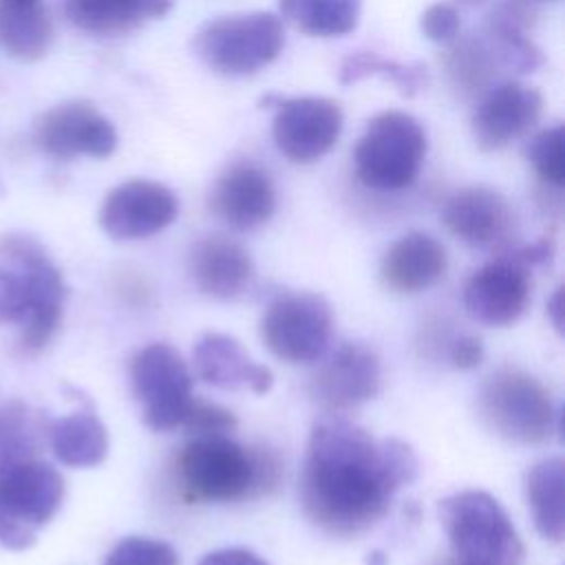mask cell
Returning a JSON list of instances; mask_svg holds the SVG:
<instances>
[{"mask_svg":"<svg viewBox=\"0 0 565 565\" xmlns=\"http://www.w3.org/2000/svg\"><path fill=\"white\" fill-rule=\"evenodd\" d=\"M417 466L406 441L375 439L340 415H324L311 426L298 479L302 512L329 534H362L388 512L395 492L417 477Z\"/></svg>","mask_w":565,"mask_h":565,"instance_id":"1","label":"cell"},{"mask_svg":"<svg viewBox=\"0 0 565 565\" xmlns=\"http://www.w3.org/2000/svg\"><path fill=\"white\" fill-rule=\"evenodd\" d=\"M66 282L46 249L26 234L0 238V324L20 327L24 351L44 349L55 335Z\"/></svg>","mask_w":565,"mask_h":565,"instance_id":"2","label":"cell"},{"mask_svg":"<svg viewBox=\"0 0 565 565\" xmlns=\"http://www.w3.org/2000/svg\"><path fill=\"white\" fill-rule=\"evenodd\" d=\"M185 492L196 501H238L258 497L278 483L271 452L249 450L227 435L192 437L177 457Z\"/></svg>","mask_w":565,"mask_h":565,"instance_id":"3","label":"cell"},{"mask_svg":"<svg viewBox=\"0 0 565 565\" xmlns=\"http://www.w3.org/2000/svg\"><path fill=\"white\" fill-rule=\"evenodd\" d=\"M439 521L455 558L477 565H521L523 543L503 505L483 490H461L439 501Z\"/></svg>","mask_w":565,"mask_h":565,"instance_id":"4","label":"cell"},{"mask_svg":"<svg viewBox=\"0 0 565 565\" xmlns=\"http://www.w3.org/2000/svg\"><path fill=\"white\" fill-rule=\"evenodd\" d=\"M426 150V130L413 115L402 110L377 113L355 143V177L377 192L404 190L419 177Z\"/></svg>","mask_w":565,"mask_h":565,"instance_id":"5","label":"cell"},{"mask_svg":"<svg viewBox=\"0 0 565 565\" xmlns=\"http://www.w3.org/2000/svg\"><path fill=\"white\" fill-rule=\"evenodd\" d=\"M282 46V22L267 11L210 20L192 38L194 55L210 71L225 77L258 73L280 55Z\"/></svg>","mask_w":565,"mask_h":565,"instance_id":"6","label":"cell"},{"mask_svg":"<svg viewBox=\"0 0 565 565\" xmlns=\"http://www.w3.org/2000/svg\"><path fill=\"white\" fill-rule=\"evenodd\" d=\"M477 411L483 424L514 444H543L556 426L550 391L521 369H497L477 393Z\"/></svg>","mask_w":565,"mask_h":565,"instance_id":"7","label":"cell"},{"mask_svg":"<svg viewBox=\"0 0 565 565\" xmlns=\"http://www.w3.org/2000/svg\"><path fill=\"white\" fill-rule=\"evenodd\" d=\"M64 492L62 475L40 459L0 470V545L13 552L31 547L57 514Z\"/></svg>","mask_w":565,"mask_h":565,"instance_id":"8","label":"cell"},{"mask_svg":"<svg viewBox=\"0 0 565 565\" xmlns=\"http://www.w3.org/2000/svg\"><path fill=\"white\" fill-rule=\"evenodd\" d=\"M130 384L148 428L157 433L181 428L194 397L192 373L177 349L166 342L139 349L130 360Z\"/></svg>","mask_w":565,"mask_h":565,"instance_id":"9","label":"cell"},{"mask_svg":"<svg viewBox=\"0 0 565 565\" xmlns=\"http://www.w3.org/2000/svg\"><path fill=\"white\" fill-rule=\"evenodd\" d=\"M331 333V307L311 291L278 294L260 318V340L276 358L291 364H309L324 358Z\"/></svg>","mask_w":565,"mask_h":565,"instance_id":"10","label":"cell"},{"mask_svg":"<svg viewBox=\"0 0 565 565\" xmlns=\"http://www.w3.org/2000/svg\"><path fill=\"white\" fill-rule=\"evenodd\" d=\"M271 137L276 150L291 163L322 159L340 139L342 108L329 97H278Z\"/></svg>","mask_w":565,"mask_h":565,"instance_id":"11","label":"cell"},{"mask_svg":"<svg viewBox=\"0 0 565 565\" xmlns=\"http://www.w3.org/2000/svg\"><path fill=\"white\" fill-rule=\"evenodd\" d=\"M532 267L514 249L481 265L463 285V307L468 316L488 327L516 322L530 302Z\"/></svg>","mask_w":565,"mask_h":565,"instance_id":"12","label":"cell"},{"mask_svg":"<svg viewBox=\"0 0 565 565\" xmlns=\"http://www.w3.org/2000/svg\"><path fill=\"white\" fill-rule=\"evenodd\" d=\"M35 143L53 159H104L117 148V130L90 102L73 99L38 117Z\"/></svg>","mask_w":565,"mask_h":565,"instance_id":"13","label":"cell"},{"mask_svg":"<svg viewBox=\"0 0 565 565\" xmlns=\"http://www.w3.org/2000/svg\"><path fill=\"white\" fill-rule=\"evenodd\" d=\"M179 214L174 192L150 179L115 185L99 207V225L115 241H139L166 230Z\"/></svg>","mask_w":565,"mask_h":565,"instance_id":"14","label":"cell"},{"mask_svg":"<svg viewBox=\"0 0 565 565\" xmlns=\"http://www.w3.org/2000/svg\"><path fill=\"white\" fill-rule=\"evenodd\" d=\"M382 369L373 349L360 342H340L309 382L311 397L327 411H349L380 391Z\"/></svg>","mask_w":565,"mask_h":565,"instance_id":"15","label":"cell"},{"mask_svg":"<svg viewBox=\"0 0 565 565\" xmlns=\"http://www.w3.org/2000/svg\"><path fill=\"white\" fill-rule=\"evenodd\" d=\"M541 113L543 97L536 88L512 79L494 84L472 113V137L481 150H501L534 128Z\"/></svg>","mask_w":565,"mask_h":565,"instance_id":"16","label":"cell"},{"mask_svg":"<svg viewBox=\"0 0 565 565\" xmlns=\"http://www.w3.org/2000/svg\"><path fill=\"white\" fill-rule=\"evenodd\" d=\"M210 207L216 218L238 232L256 230L276 212L274 181L258 163L234 161L216 177Z\"/></svg>","mask_w":565,"mask_h":565,"instance_id":"17","label":"cell"},{"mask_svg":"<svg viewBox=\"0 0 565 565\" xmlns=\"http://www.w3.org/2000/svg\"><path fill=\"white\" fill-rule=\"evenodd\" d=\"M446 230L472 247H503L512 234V207L486 185H468L448 196L441 210Z\"/></svg>","mask_w":565,"mask_h":565,"instance_id":"18","label":"cell"},{"mask_svg":"<svg viewBox=\"0 0 565 565\" xmlns=\"http://www.w3.org/2000/svg\"><path fill=\"white\" fill-rule=\"evenodd\" d=\"M192 362L199 380L223 391H252L263 395L274 384L271 371L252 360L243 344L227 333H205L194 344Z\"/></svg>","mask_w":565,"mask_h":565,"instance_id":"19","label":"cell"},{"mask_svg":"<svg viewBox=\"0 0 565 565\" xmlns=\"http://www.w3.org/2000/svg\"><path fill=\"white\" fill-rule=\"evenodd\" d=\"M194 285L212 298L234 300L254 278V263L247 249L221 234L199 238L188 256Z\"/></svg>","mask_w":565,"mask_h":565,"instance_id":"20","label":"cell"},{"mask_svg":"<svg viewBox=\"0 0 565 565\" xmlns=\"http://www.w3.org/2000/svg\"><path fill=\"white\" fill-rule=\"evenodd\" d=\"M446 269L448 256L444 245L419 230L393 241L380 263L382 280L399 294H417L433 287L444 278Z\"/></svg>","mask_w":565,"mask_h":565,"instance_id":"21","label":"cell"},{"mask_svg":"<svg viewBox=\"0 0 565 565\" xmlns=\"http://www.w3.org/2000/svg\"><path fill=\"white\" fill-rule=\"evenodd\" d=\"M174 0H64L71 24L93 35H124L163 18Z\"/></svg>","mask_w":565,"mask_h":565,"instance_id":"22","label":"cell"},{"mask_svg":"<svg viewBox=\"0 0 565 565\" xmlns=\"http://www.w3.org/2000/svg\"><path fill=\"white\" fill-rule=\"evenodd\" d=\"M46 439L53 455L71 468H90L108 455V430L90 408L49 419Z\"/></svg>","mask_w":565,"mask_h":565,"instance_id":"23","label":"cell"},{"mask_svg":"<svg viewBox=\"0 0 565 565\" xmlns=\"http://www.w3.org/2000/svg\"><path fill=\"white\" fill-rule=\"evenodd\" d=\"M53 42V22L42 0H0V46L15 60L35 62Z\"/></svg>","mask_w":565,"mask_h":565,"instance_id":"24","label":"cell"},{"mask_svg":"<svg viewBox=\"0 0 565 565\" xmlns=\"http://www.w3.org/2000/svg\"><path fill=\"white\" fill-rule=\"evenodd\" d=\"M565 461L547 457L536 461L525 475V499L539 534L561 543L565 534Z\"/></svg>","mask_w":565,"mask_h":565,"instance_id":"25","label":"cell"},{"mask_svg":"<svg viewBox=\"0 0 565 565\" xmlns=\"http://www.w3.org/2000/svg\"><path fill=\"white\" fill-rule=\"evenodd\" d=\"M444 62L450 84L463 95H483L490 88L497 68H503L499 55L483 33L452 40Z\"/></svg>","mask_w":565,"mask_h":565,"instance_id":"26","label":"cell"},{"mask_svg":"<svg viewBox=\"0 0 565 565\" xmlns=\"http://www.w3.org/2000/svg\"><path fill=\"white\" fill-rule=\"evenodd\" d=\"M360 0H278L287 22L311 38H338L358 26Z\"/></svg>","mask_w":565,"mask_h":565,"instance_id":"27","label":"cell"},{"mask_svg":"<svg viewBox=\"0 0 565 565\" xmlns=\"http://www.w3.org/2000/svg\"><path fill=\"white\" fill-rule=\"evenodd\" d=\"M46 424L49 419L33 413L20 399L0 406V470L35 459L40 437H46Z\"/></svg>","mask_w":565,"mask_h":565,"instance_id":"28","label":"cell"},{"mask_svg":"<svg viewBox=\"0 0 565 565\" xmlns=\"http://www.w3.org/2000/svg\"><path fill=\"white\" fill-rule=\"evenodd\" d=\"M369 75H382L388 77L402 95L413 97L415 93H419L426 82H428V73L426 66L419 62H395V60H386L373 51H355L349 53L342 62H340V71H338V82L342 86H351Z\"/></svg>","mask_w":565,"mask_h":565,"instance_id":"29","label":"cell"},{"mask_svg":"<svg viewBox=\"0 0 565 565\" xmlns=\"http://www.w3.org/2000/svg\"><path fill=\"white\" fill-rule=\"evenodd\" d=\"M563 126H550L539 130L525 146V157L534 172L547 185L561 188L565 183V150H563Z\"/></svg>","mask_w":565,"mask_h":565,"instance_id":"30","label":"cell"},{"mask_svg":"<svg viewBox=\"0 0 565 565\" xmlns=\"http://www.w3.org/2000/svg\"><path fill=\"white\" fill-rule=\"evenodd\" d=\"M104 565H181L179 552L159 539L126 536L106 556Z\"/></svg>","mask_w":565,"mask_h":565,"instance_id":"31","label":"cell"},{"mask_svg":"<svg viewBox=\"0 0 565 565\" xmlns=\"http://www.w3.org/2000/svg\"><path fill=\"white\" fill-rule=\"evenodd\" d=\"M181 428L185 433H190L192 437H205V435H230L236 428V417L232 411L212 404V402H203V399H194Z\"/></svg>","mask_w":565,"mask_h":565,"instance_id":"32","label":"cell"},{"mask_svg":"<svg viewBox=\"0 0 565 565\" xmlns=\"http://www.w3.org/2000/svg\"><path fill=\"white\" fill-rule=\"evenodd\" d=\"M419 29L424 38H428L430 42H439V44L452 42L459 38V29H461L459 9L448 2L430 4L419 18Z\"/></svg>","mask_w":565,"mask_h":565,"instance_id":"33","label":"cell"},{"mask_svg":"<svg viewBox=\"0 0 565 565\" xmlns=\"http://www.w3.org/2000/svg\"><path fill=\"white\" fill-rule=\"evenodd\" d=\"M483 360V344L477 335H459L452 344H450V362L457 369H475L479 362Z\"/></svg>","mask_w":565,"mask_h":565,"instance_id":"34","label":"cell"},{"mask_svg":"<svg viewBox=\"0 0 565 565\" xmlns=\"http://www.w3.org/2000/svg\"><path fill=\"white\" fill-rule=\"evenodd\" d=\"M196 565H269L256 552L245 547H221L207 552Z\"/></svg>","mask_w":565,"mask_h":565,"instance_id":"35","label":"cell"},{"mask_svg":"<svg viewBox=\"0 0 565 565\" xmlns=\"http://www.w3.org/2000/svg\"><path fill=\"white\" fill-rule=\"evenodd\" d=\"M561 298H563V287L556 289L552 302H550V313H552V322L554 327L561 331Z\"/></svg>","mask_w":565,"mask_h":565,"instance_id":"36","label":"cell"},{"mask_svg":"<svg viewBox=\"0 0 565 565\" xmlns=\"http://www.w3.org/2000/svg\"><path fill=\"white\" fill-rule=\"evenodd\" d=\"M441 565H477V563H468V561H461V558H452V561H446Z\"/></svg>","mask_w":565,"mask_h":565,"instance_id":"37","label":"cell"},{"mask_svg":"<svg viewBox=\"0 0 565 565\" xmlns=\"http://www.w3.org/2000/svg\"><path fill=\"white\" fill-rule=\"evenodd\" d=\"M461 2H468V4H472V2H479V0H461Z\"/></svg>","mask_w":565,"mask_h":565,"instance_id":"38","label":"cell"}]
</instances>
